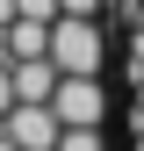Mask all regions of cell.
Wrapping results in <instances>:
<instances>
[{"mask_svg":"<svg viewBox=\"0 0 144 151\" xmlns=\"http://www.w3.org/2000/svg\"><path fill=\"white\" fill-rule=\"evenodd\" d=\"M14 101H22V93H14V58H0V115H7Z\"/></svg>","mask_w":144,"mask_h":151,"instance_id":"52a82bcc","label":"cell"},{"mask_svg":"<svg viewBox=\"0 0 144 151\" xmlns=\"http://www.w3.org/2000/svg\"><path fill=\"white\" fill-rule=\"evenodd\" d=\"M0 58H50V22L14 14V22L0 29Z\"/></svg>","mask_w":144,"mask_h":151,"instance_id":"277c9868","label":"cell"},{"mask_svg":"<svg viewBox=\"0 0 144 151\" xmlns=\"http://www.w3.org/2000/svg\"><path fill=\"white\" fill-rule=\"evenodd\" d=\"M50 108H58V122H65V129H79V122H101V115H108L101 72H65V79H58V93H50Z\"/></svg>","mask_w":144,"mask_h":151,"instance_id":"7a4b0ae2","label":"cell"},{"mask_svg":"<svg viewBox=\"0 0 144 151\" xmlns=\"http://www.w3.org/2000/svg\"><path fill=\"white\" fill-rule=\"evenodd\" d=\"M137 151H144V137H137Z\"/></svg>","mask_w":144,"mask_h":151,"instance_id":"5bb4252c","label":"cell"},{"mask_svg":"<svg viewBox=\"0 0 144 151\" xmlns=\"http://www.w3.org/2000/svg\"><path fill=\"white\" fill-rule=\"evenodd\" d=\"M65 14H101V0H58Z\"/></svg>","mask_w":144,"mask_h":151,"instance_id":"30bf717a","label":"cell"},{"mask_svg":"<svg viewBox=\"0 0 144 151\" xmlns=\"http://www.w3.org/2000/svg\"><path fill=\"white\" fill-rule=\"evenodd\" d=\"M14 14H22V0H0V29H7V22H14Z\"/></svg>","mask_w":144,"mask_h":151,"instance_id":"8fae6325","label":"cell"},{"mask_svg":"<svg viewBox=\"0 0 144 151\" xmlns=\"http://www.w3.org/2000/svg\"><path fill=\"white\" fill-rule=\"evenodd\" d=\"M130 72L144 79V29H130Z\"/></svg>","mask_w":144,"mask_h":151,"instance_id":"9c48e42d","label":"cell"},{"mask_svg":"<svg viewBox=\"0 0 144 151\" xmlns=\"http://www.w3.org/2000/svg\"><path fill=\"white\" fill-rule=\"evenodd\" d=\"M58 151H108V144H101V122H79V129H65V137H58Z\"/></svg>","mask_w":144,"mask_h":151,"instance_id":"8992f818","label":"cell"},{"mask_svg":"<svg viewBox=\"0 0 144 151\" xmlns=\"http://www.w3.org/2000/svg\"><path fill=\"white\" fill-rule=\"evenodd\" d=\"M137 122H144V79H137Z\"/></svg>","mask_w":144,"mask_h":151,"instance_id":"4fadbf2b","label":"cell"},{"mask_svg":"<svg viewBox=\"0 0 144 151\" xmlns=\"http://www.w3.org/2000/svg\"><path fill=\"white\" fill-rule=\"evenodd\" d=\"M108 43H101V22L94 14H58L50 22V65L58 72H101Z\"/></svg>","mask_w":144,"mask_h":151,"instance_id":"6da1fadb","label":"cell"},{"mask_svg":"<svg viewBox=\"0 0 144 151\" xmlns=\"http://www.w3.org/2000/svg\"><path fill=\"white\" fill-rule=\"evenodd\" d=\"M58 137H65V122H58L50 101H14L7 108V144L14 151H58Z\"/></svg>","mask_w":144,"mask_h":151,"instance_id":"3957f363","label":"cell"},{"mask_svg":"<svg viewBox=\"0 0 144 151\" xmlns=\"http://www.w3.org/2000/svg\"><path fill=\"white\" fill-rule=\"evenodd\" d=\"M58 79H65V72L50 65V58H14V93H22V101H50Z\"/></svg>","mask_w":144,"mask_h":151,"instance_id":"5b68a950","label":"cell"},{"mask_svg":"<svg viewBox=\"0 0 144 151\" xmlns=\"http://www.w3.org/2000/svg\"><path fill=\"white\" fill-rule=\"evenodd\" d=\"M22 14H29V22H58L65 7H58V0H22Z\"/></svg>","mask_w":144,"mask_h":151,"instance_id":"ba28073f","label":"cell"},{"mask_svg":"<svg viewBox=\"0 0 144 151\" xmlns=\"http://www.w3.org/2000/svg\"><path fill=\"white\" fill-rule=\"evenodd\" d=\"M130 22H137V29H144V0H137V7H130Z\"/></svg>","mask_w":144,"mask_h":151,"instance_id":"7c38bea8","label":"cell"}]
</instances>
